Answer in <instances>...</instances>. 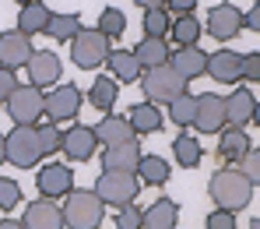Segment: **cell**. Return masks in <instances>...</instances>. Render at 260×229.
<instances>
[{
  "label": "cell",
  "mask_w": 260,
  "mask_h": 229,
  "mask_svg": "<svg viewBox=\"0 0 260 229\" xmlns=\"http://www.w3.org/2000/svg\"><path fill=\"white\" fill-rule=\"evenodd\" d=\"M253 106H257V99H253V92L250 89H232V95H225V120H229V127H246L250 120H253Z\"/></svg>",
  "instance_id": "cell-18"
},
{
  "label": "cell",
  "mask_w": 260,
  "mask_h": 229,
  "mask_svg": "<svg viewBox=\"0 0 260 229\" xmlns=\"http://www.w3.org/2000/svg\"><path fill=\"white\" fill-rule=\"evenodd\" d=\"M95 137H99L102 145H123V141H137L134 127H130V120H127V117H120V113H106V117L99 120V127H95Z\"/></svg>",
  "instance_id": "cell-23"
},
{
  "label": "cell",
  "mask_w": 260,
  "mask_h": 229,
  "mask_svg": "<svg viewBox=\"0 0 260 229\" xmlns=\"http://www.w3.org/2000/svg\"><path fill=\"white\" fill-rule=\"evenodd\" d=\"M236 166H239V173L253 183V187H260V148H250V152H246Z\"/></svg>",
  "instance_id": "cell-37"
},
{
  "label": "cell",
  "mask_w": 260,
  "mask_h": 229,
  "mask_svg": "<svg viewBox=\"0 0 260 229\" xmlns=\"http://www.w3.org/2000/svg\"><path fill=\"white\" fill-rule=\"evenodd\" d=\"M137 162H141V141L106 145V152H102V166L106 169H127V173H134Z\"/></svg>",
  "instance_id": "cell-22"
},
{
  "label": "cell",
  "mask_w": 260,
  "mask_h": 229,
  "mask_svg": "<svg viewBox=\"0 0 260 229\" xmlns=\"http://www.w3.org/2000/svg\"><path fill=\"white\" fill-rule=\"evenodd\" d=\"M239 64H243V53H232V49L208 53V78L215 85H236L239 81Z\"/></svg>",
  "instance_id": "cell-17"
},
{
  "label": "cell",
  "mask_w": 260,
  "mask_h": 229,
  "mask_svg": "<svg viewBox=\"0 0 260 229\" xmlns=\"http://www.w3.org/2000/svg\"><path fill=\"white\" fill-rule=\"evenodd\" d=\"M36 134H39V152H43V159L63 148V131H60L53 120H49V124H36Z\"/></svg>",
  "instance_id": "cell-35"
},
{
  "label": "cell",
  "mask_w": 260,
  "mask_h": 229,
  "mask_svg": "<svg viewBox=\"0 0 260 229\" xmlns=\"http://www.w3.org/2000/svg\"><path fill=\"white\" fill-rule=\"evenodd\" d=\"M0 229H25L18 219H0Z\"/></svg>",
  "instance_id": "cell-45"
},
{
  "label": "cell",
  "mask_w": 260,
  "mask_h": 229,
  "mask_svg": "<svg viewBox=\"0 0 260 229\" xmlns=\"http://www.w3.org/2000/svg\"><path fill=\"white\" fill-rule=\"evenodd\" d=\"M36 187L43 197H67L74 190V169L63 162H49L43 169H36Z\"/></svg>",
  "instance_id": "cell-11"
},
{
  "label": "cell",
  "mask_w": 260,
  "mask_h": 229,
  "mask_svg": "<svg viewBox=\"0 0 260 229\" xmlns=\"http://www.w3.org/2000/svg\"><path fill=\"white\" fill-rule=\"evenodd\" d=\"M208 229H236V212H225V208H215L211 215H208Z\"/></svg>",
  "instance_id": "cell-40"
},
{
  "label": "cell",
  "mask_w": 260,
  "mask_h": 229,
  "mask_svg": "<svg viewBox=\"0 0 260 229\" xmlns=\"http://www.w3.org/2000/svg\"><path fill=\"white\" fill-rule=\"evenodd\" d=\"M169 67L183 81H193V78L208 74V53L201 46H179L176 53H169Z\"/></svg>",
  "instance_id": "cell-15"
},
{
  "label": "cell",
  "mask_w": 260,
  "mask_h": 229,
  "mask_svg": "<svg viewBox=\"0 0 260 229\" xmlns=\"http://www.w3.org/2000/svg\"><path fill=\"white\" fill-rule=\"evenodd\" d=\"M134 56H137V64L148 71V67H158V64L169 60V46H166L162 36H144L141 43L134 46Z\"/></svg>",
  "instance_id": "cell-27"
},
{
  "label": "cell",
  "mask_w": 260,
  "mask_h": 229,
  "mask_svg": "<svg viewBox=\"0 0 260 229\" xmlns=\"http://www.w3.org/2000/svg\"><path fill=\"white\" fill-rule=\"evenodd\" d=\"M190 127H193L197 134H218L221 127H229V120H225V95H218V92H201Z\"/></svg>",
  "instance_id": "cell-8"
},
{
  "label": "cell",
  "mask_w": 260,
  "mask_h": 229,
  "mask_svg": "<svg viewBox=\"0 0 260 229\" xmlns=\"http://www.w3.org/2000/svg\"><path fill=\"white\" fill-rule=\"evenodd\" d=\"M109 36H102L99 28H78V36L71 39V56H74V67L81 71H95L106 64L109 56Z\"/></svg>",
  "instance_id": "cell-7"
},
{
  "label": "cell",
  "mask_w": 260,
  "mask_h": 229,
  "mask_svg": "<svg viewBox=\"0 0 260 229\" xmlns=\"http://www.w3.org/2000/svg\"><path fill=\"white\" fill-rule=\"evenodd\" d=\"M141 177L127 173V169H106L99 180H95V194L102 197V205H113V208H123L130 201H137L141 194Z\"/></svg>",
  "instance_id": "cell-5"
},
{
  "label": "cell",
  "mask_w": 260,
  "mask_h": 229,
  "mask_svg": "<svg viewBox=\"0 0 260 229\" xmlns=\"http://www.w3.org/2000/svg\"><path fill=\"white\" fill-rule=\"evenodd\" d=\"M239 78L250 81V85H260V53H246L243 64H239Z\"/></svg>",
  "instance_id": "cell-38"
},
{
  "label": "cell",
  "mask_w": 260,
  "mask_h": 229,
  "mask_svg": "<svg viewBox=\"0 0 260 229\" xmlns=\"http://www.w3.org/2000/svg\"><path fill=\"white\" fill-rule=\"evenodd\" d=\"M141 25H144V36H162V39H166V36H169L173 18H169V11H166V7H148Z\"/></svg>",
  "instance_id": "cell-34"
},
{
  "label": "cell",
  "mask_w": 260,
  "mask_h": 229,
  "mask_svg": "<svg viewBox=\"0 0 260 229\" xmlns=\"http://www.w3.org/2000/svg\"><path fill=\"white\" fill-rule=\"evenodd\" d=\"M204 32H211L218 43L236 39V36L243 32V11H239L236 4H215L211 14H208V28H204Z\"/></svg>",
  "instance_id": "cell-12"
},
{
  "label": "cell",
  "mask_w": 260,
  "mask_h": 229,
  "mask_svg": "<svg viewBox=\"0 0 260 229\" xmlns=\"http://www.w3.org/2000/svg\"><path fill=\"white\" fill-rule=\"evenodd\" d=\"M134 173L148 187H162V183H169V162L162 155H141V162H137Z\"/></svg>",
  "instance_id": "cell-29"
},
{
  "label": "cell",
  "mask_w": 260,
  "mask_h": 229,
  "mask_svg": "<svg viewBox=\"0 0 260 229\" xmlns=\"http://www.w3.org/2000/svg\"><path fill=\"white\" fill-rule=\"evenodd\" d=\"M201 32H204V25H201L193 14H179L173 25H169V36L176 39V46H197Z\"/></svg>",
  "instance_id": "cell-31"
},
{
  "label": "cell",
  "mask_w": 260,
  "mask_h": 229,
  "mask_svg": "<svg viewBox=\"0 0 260 229\" xmlns=\"http://www.w3.org/2000/svg\"><path fill=\"white\" fill-rule=\"evenodd\" d=\"M141 212L144 208H137L134 201L120 208V215H116V229H141Z\"/></svg>",
  "instance_id": "cell-39"
},
{
  "label": "cell",
  "mask_w": 260,
  "mask_h": 229,
  "mask_svg": "<svg viewBox=\"0 0 260 229\" xmlns=\"http://www.w3.org/2000/svg\"><path fill=\"white\" fill-rule=\"evenodd\" d=\"M81 102L85 95L78 85H56V89L46 92V117L53 124H63V120H74L81 113Z\"/></svg>",
  "instance_id": "cell-9"
},
{
  "label": "cell",
  "mask_w": 260,
  "mask_h": 229,
  "mask_svg": "<svg viewBox=\"0 0 260 229\" xmlns=\"http://www.w3.org/2000/svg\"><path fill=\"white\" fill-rule=\"evenodd\" d=\"M49 7H46L43 0H32V4H21V11H18V28L25 32V36H39L46 32V25H49Z\"/></svg>",
  "instance_id": "cell-25"
},
{
  "label": "cell",
  "mask_w": 260,
  "mask_h": 229,
  "mask_svg": "<svg viewBox=\"0 0 260 229\" xmlns=\"http://www.w3.org/2000/svg\"><path fill=\"white\" fill-rule=\"evenodd\" d=\"M141 89L148 95V102H155V106H169L176 95H183L186 92V81L176 74L173 67H169V60L166 64H158V67H148V71H141Z\"/></svg>",
  "instance_id": "cell-4"
},
{
  "label": "cell",
  "mask_w": 260,
  "mask_h": 229,
  "mask_svg": "<svg viewBox=\"0 0 260 229\" xmlns=\"http://www.w3.org/2000/svg\"><path fill=\"white\" fill-rule=\"evenodd\" d=\"M32 53H36L32 36H25L21 28H7V32H0V67L18 71V67H25V64H28V56H32Z\"/></svg>",
  "instance_id": "cell-10"
},
{
  "label": "cell",
  "mask_w": 260,
  "mask_h": 229,
  "mask_svg": "<svg viewBox=\"0 0 260 229\" xmlns=\"http://www.w3.org/2000/svg\"><path fill=\"white\" fill-rule=\"evenodd\" d=\"M4 113H7L14 124H28V127H36V124L46 117V92L36 89V85H18V89L7 95Z\"/></svg>",
  "instance_id": "cell-6"
},
{
  "label": "cell",
  "mask_w": 260,
  "mask_h": 229,
  "mask_svg": "<svg viewBox=\"0 0 260 229\" xmlns=\"http://www.w3.org/2000/svg\"><path fill=\"white\" fill-rule=\"evenodd\" d=\"M4 162H11L14 169H36V166L43 162L36 127H28V124H14V131L4 134Z\"/></svg>",
  "instance_id": "cell-3"
},
{
  "label": "cell",
  "mask_w": 260,
  "mask_h": 229,
  "mask_svg": "<svg viewBox=\"0 0 260 229\" xmlns=\"http://www.w3.org/2000/svg\"><path fill=\"white\" fill-rule=\"evenodd\" d=\"M0 166H4V134H0Z\"/></svg>",
  "instance_id": "cell-47"
},
{
  "label": "cell",
  "mask_w": 260,
  "mask_h": 229,
  "mask_svg": "<svg viewBox=\"0 0 260 229\" xmlns=\"http://www.w3.org/2000/svg\"><path fill=\"white\" fill-rule=\"evenodd\" d=\"M116 95H120V81H116L113 74H102V78L91 81V89H88V102H91L99 113H109V109L116 106Z\"/></svg>",
  "instance_id": "cell-26"
},
{
  "label": "cell",
  "mask_w": 260,
  "mask_h": 229,
  "mask_svg": "<svg viewBox=\"0 0 260 229\" xmlns=\"http://www.w3.org/2000/svg\"><path fill=\"white\" fill-rule=\"evenodd\" d=\"M243 25H246L250 32H257V36H260V0L246 11V14H243Z\"/></svg>",
  "instance_id": "cell-42"
},
{
  "label": "cell",
  "mask_w": 260,
  "mask_h": 229,
  "mask_svg": "<svg viewBox=\"0 0 260 229\" xmlns=\"http://www.w3.org/2000/svg\"><path fill=\"white\" fill-rule=\"evenodd\" d=\"M99 148V137H95V127H85V124H74L67 134H63V148L71 162H88Z\"/></svg>",
  "instance_id": "cell-16"
},
{
  "label": "cell",
  "mask_w": 260,
  "mask_h": 229,
  "mask_svg": "<svg viewBox=\"0 0 260 229\" xmlns=\"http://www.w3.org/2000/svg\"><path fill=\"white\" fill-rule=\"evenodd\" d=\"M95 28H99L102 36L116 39V36H123V32H127V14H123L120 7H102V14H99Z\"/></svg>",
  "instance_id": "cell-32"
},
{
  "label": "cell",
  "mask_w": 260,
  "mask_h": 229,
  "mask_svg": "<svg viewBox=\"0 0 260 229\" xmlns=\"http://www.w3.org/2000/svg\"><path fill=\"white\" fill-rule=\"evenodd\" d=\"M166 7H169V11H176V14H193L197 0H166Z\"/></svg>",
  "instance_id": "cell-43"
},
{
  "label": "cell",
  "mask_w": 260,
  "mask_h": 229,
  "mask_svg": "<svg viewBox=\"0 0 260 229\" xmlns=\"http://www.w3.org/2000/svg\"><path fill=\"white\" fill-rule=\"evenodd\" d=\"M14 4H32V0H14Z\"/></svg>",
  "instance_id": "cell-49"
},
{
  "label": "cell",
  "mask_w": 260,
  "mask_h": 229,
  "mask_svg": "<svg viewBox=\"0 0 260 229\" xmlns=\"http://www.w3.org/2000/svg\"><path fill=\"white\" fill-rule=\"evenodd\" d=\"M193 109H197V95L183 92V95H176L173 102H169V120H173L176 127H190L193 124Z\"/></svg>",
  "instance_id": "cell-33"
},
{
  "label": "cell",
  "mask_w": 260,
  "mask_h": 229,
  "mask_svg": "<svg viewBox=\"0 0 260 229\" xmlns=\"http://www.w3.org/2000/svg\"><path fill=\"white\" fill-rule=\"evenodd\" d=\"M25 67H28V85H36V89L56 85L60 74H63V60H60L53 49H36Z\"/></svg>",
  "instance_id": "cell-13"
},
{
  "label": "cell",
  "mask_w": 260,
  "mask_h": 229,
  "mask_svg": "<svg viewBox=\"0 0 260 229\" xmlns=\"http://www.w3.org/2000/svg\"><path fill=\"white\" fill-rule=\"evenodd\" d=\"M246 229H260V219H253V222H250V226H246Z\"/></svg>",
  "instance_id": "cell-48"
},
{
  "label": "cell",
  "mask_w": 260,
  "mask_h": 229,
  "mask_svg": "<svg viewBox=\"0 0 260 229\" xmlns=\"http://www.w3.org/2000/svg\"><path fill=\"white\" fill-rule=\"evenodd\" d=\"M134 4L144 7V11H148V7H166V0H134Z\"/></svg>",
  "instance_id": "cell-44"
},
{
  "label": "cell",
  "mask_w": 260,
  "mask_h": 229,
  "mask_svg": "<svg viewBox=\"0 0 260 229\" xmlns=\"http://www.w3.org/2000/svg\"><path fill=\"white\" fill-rule=\"evenodd\" d=\"M18 205H21V187H18V180L0 177V208L11 212V208H18Z\"/></svg>",
  "instance_id": "cell-36"
},
{
  "label": "cell",
  "mask_w": 260,
  "mask_h": 229,
  "mask_svg": "<svg viewBox=\"0 0 260 229\" xmlns=\"http://www.w3.org/2000/svg\"><path fill=\"white\" fill-rule=\"evenodd\" d=\"M21 226L25 229H67L63 226V212H60V205L53 197L32 201L25 208V215H21Z\"/></svg>",
  "instance_id": "cell-14"
},
{
  "label": "cell",
  "mask_w": 260,
  "mask_h": 229,
  "mask_svg": "<svg viewBox=\"0 0 260 229\" xmlns=\"http://www.w3.org/2000/svg\"><path fill=\"white\" fill-rule=\"evenodd\" d=\"M218 155H221V162H229V166H236L253 145H250V134H246V127H221L218 131Z\"/></svg>",
  "instance_id": "cell-19"
},
{
  "label": "cell",
  "mask_w": 260,
  "mask_h": 229,
  "mask_svg": "<svg viewBox=\"0 0 260 229\" xmlns=\"http://www.w3.org/2000/svg\"><path fill=\"white\" fill-rule=\"evenodd\" d=\"M173 155H176V162L183 166V169H193V166H201V159H204V148H201V141L193 134H183L173 141Z\"/></svg>",
  "instance_id": "cell-30"
},
{
  "label": "cell",
  "mask_w": 260,
  "mask_h": 229,
  "mask_svg": "<svg viewBox=\"0 0 260 229\" xmlns=\"http://www.w3.org/2000/svg\"><path fill=\"white\" fill-rule=\"evenodd\" d=\"M130 117V127H134V134L141 137V134H158L162 127H166V117L158 113V106L155 102H134L127 109Z\"/></svg>",
  "instance_id": "cell-21"
},
{
  "label": "cell",
  "mask_w": 260,
  "mask_h": 229,
  "mask_svg": "<svg viewBox=\"0 0 260 229\" xmlns=\"http://www.w3.org/2000/svg\"><path fill=\"white\" fill-rule=\"evenodd\" d=\"M179 226V205L169 197H158L141 212V229H176Z\"/></svg>",
  "instance_id": "cell-20"
},
{
  "label": "cell",
  "mask_w": 260,
  "mask_h": 229,
  "mask_svg": "<svg viewBox=\"0 0 260 229\" xmlns=\"http://www.w3.org/2000/svg\"><path fill=\"white\" fill-rule=\"evenodd\" d=\"M18 89V71L11 67H0V102H7V95Z\"/></svg>",
  "instance_id": "cell-41"
},
{
  "label": "cell",
  "mask_w": 260,
  "mask_h": 229,
  "mask_svg": "<svg viewBox=\"0 0 260 229\" xmlns=\"http://www.w3.org/2000/svg\"><path fill=\"white\" fill-rule=\"evenodd\" d=\"M60 212H63V226L67 229H99L102 219H106L102 197L95 190H81V187H74L67 194V201H63Z\"/></svg>",
  "instance_id": "cell-2"
},
{
  "label": "cell",
  "mask_w": 260,
  "mask_h": 229,
  "mask_svg": "<svg viewBox=\"0 0 260 229\" xmlns=\"http://www.w3.org/2000/svg\"><path fill=\"white\" fill-rule=\"evenodd\" d=\"M81 28V14L78 11H63V14H49V25H46V36L56 39V43H71Z\"/></svg>",
  "instance_id": "cell-28"
},
{
  "label": "cell",
  "mask_w": 260,
  "mask_h": 229,
  "mask_svg": "<svg viewBox=\"0 0 260 229\" xmlns=\"http://www.w3.org/2000/svg\"><path fill=\"white\" fill-rule=\"evenodd\" d=\"M250 124H257V127H260V102L253 106V120H250Z\"/></svg>",
  "instance_id": "cell-46"
},
{
  "label": "cell",
  "mask_w": 260,
  "mask_h": 229,
  "mask_svg": "<svg viewBox=\"0 0 260 229\" xmlns=\"http://www.w3.org/2000/svg\"><path fill=\"white\" fill-rule=\"evenodd\" d=\"M106 67H109V74H113L116 81H127V85H134V81L141 78V71H144V67L137 64L134 49H109Z\"/></svg>",
  "instance_id": "cell-24"
},
{
  "label": "cell",
  "mask_w": 260,
  "mask_h": 229,
  "mask_svg": "<svg viewBox=\"0 0 260 229\" xmlns=\"http://www.w3.org/2000/svg\"><path fill=\"white\" fill-rule=\"evenodd\" d=\"M208 194H211L215 208L243 212V208H250V201H253V183L239 173V166H225V169H218L215 177H211Z\"/></svg>",
  "instance_id": "cell-1"
}]
</instances>
